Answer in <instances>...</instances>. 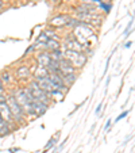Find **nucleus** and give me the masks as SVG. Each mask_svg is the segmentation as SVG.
<instances>
[{
  "label": "nucleus",
  "mask_w": 135,
  "mask_h": 153,
  "mask_svg": "<svg viewBox=\"0 0 135 153\" xmlns=\"http://www.w3.org/2000/svg\"><path fill=\"white\" fill-rule=\"evenodd\" d=\"M16 75H18V77L19 79H27L30 76V69H29V67H20L19 69L16 71Z\"/></svg>",
  "instance_id": "10"
},
{
  "label": "nucleus",
  "mask_w": 135,
  "mask_h": 153,
  "mask_svg": "<svg viewBox=\"0 0 135 153\" xmlns=\"http://www.w3.org/2000/svg\"><path fill=\"white\" fill-rule=\"evenodd\" d=\"M6 103H7V106H8V108H10V111H11V114H12V117H14L15 121L20 122L22 119L24 118L23 110L20 108V106L18 104V102L15 100L14 96H10V98H7L6 99Z\"/></svg>",
  "instance_id": "4"
},
{
  "label": "nucleus",
  "mask_w": 135,
  "mask_h": 153,
  "mask_svg": "<svg viewBox=\"0 0 135 153\" xmlns=\"http://www.w3.org/2000/svg\"><path fill=\"white\" fill-rule=\"evenodd\" d=\"M10 126L6 123V121H4L1 117H0V137H4L7 136V134H10Z\"/></svg>",
  "instance_id": "9"
},
{
  "label": "nucleus",
  "mask_w": 135,
  "mask_h": 153,
  "mask_svg": "<svg viewBox=\"0 0 135 153\" xmlns=\"http://www.w3.org/2000/svg\"><path fill=\"white\" fill-rule=\"evenodd\" d=\"M101 106H103V103H100V104H99V106H97V108H96V115H97V114L100 113V110H101Z\"/></svg>",
  "instance_id": "15"
},
{
  "label": "nucleus",
  "mask_w": 135,
  "mask_h": 153,
  "mask_svg": "<svg viewBox=\"0 0 135 153\" xmlns=\"http://www.w3.org/2000/svg\"><path fill=\"white\" fill-rule=\"evenodd\" d=\"M109 127H111V121H109V119H108V122H107V125H105V129L108 130Z\"/></svg>",
  "instance_id": "17"
},
{
  "label": "nucleus",
  "mask_w": 135,
  "mask_h": 153,
  "mask_svg": "<svg viewBox=\"0 0 135 153\" xmlns=\"http://www.w3.org/2000/svg\"><path fill=\"white\" fill-rule=\"evenodd\" d=\"M57 137H58V136H57ZM57 137H55V138H54V137H53V138H50L49 144L46 145V149H49V148H52L53 145H55V144H57Z\"/></svg>",
  "instance_id": "12"
},
{
  "label": "nucleus",
  "mask_w": 135,
  "mask_h": 153,
  "mask_svg": "<svg viewBox=\"0 0 135 153\" xmlns=\"http://www.w3.org/2000/svg\"><path fill=\"white\" fill-rule=\"evenodd\" d=\"M3 90H4V84H3V81L0 80V92H3Z\"/></svg>",
  "instance_id": "16"
},
{
  "label": "nucleus",
  "mask_w": 135,
  "mask_h": 153,
  "mask_svg": "<svg viewBox=\"0 0 135 153\" xmlns=\"http://www.w3.org/2000/svg\"><path fill=\"white\" fill-rule=\"evenodd\" d=\"M12 96L15 98V100L18 102V104L20 106V108L23 110L24 114L34 115V107H32L34 99H32L31 94H30V91L27 90V88H24V90H18Z\"/></svg>",
  "instance_id": "1"
},
{
  "label": "nucleus",
  "mask_w": 135,
  "mask_h": 153,
  "mask_svg": "<svg viewBox=\"0 0 135 153\" xmlns=\"http://www.w3.org/2000/svg\"><path fill=\"white\" fill-rule=\"evenodd\" d=\"M52 58L47 53H42V54L38 56V62H39V67H43V68H47V65L50 64Z\"/></svg>",
  "instance_id": "7"
},
{
  "label": "nucleus",
  "mask_w": 135,
  "mask_h": 153,
  "mask_svg": "<svg viewBox=\"0 0 135 153\" xmlns=\"http://www.w3.org/2000/svg\"><path fill=\"white\" fill-rule=\"evenodd\" d=\"M27 90L30 91V94H31V96H32V99H34V100L42 102V103H45V104H47V106H49L50 96L47 95V94L45 92V91H43L37 83H35V81H32V83L27 87Z\"/></svg>",
  "instance_id": "2"
},
{
  "label": "nucleus",
  "mask_w": 135,
  "mask_h": 153,
  "mask_svg": "<svg viewBox=\"0 0 135 153\" xmlns=\"http://www.w3.org/2000/svg\"><path fill=\"white\" fill-rule=\"evenodd\" d=\"M43 45H45V48H46V49H50L52 52H53V50L60 49V43H58V41H54L53 38H47V39L43 42Z\"/></svg>",
  "instance_id": "8"
},
{
  "label": "nucleus",
  "mask_w": 135,
  "mask_h": 153,
  "mask_svg": "<svg viewBox=\"0 0 135 153\" xmlns=\"http://www.w3.org/2000/svg\"><path fill=\"white\" fill-rule=\"evenodd\" d=\"M128 113H130V111H124V113H122L120 115H119L118 118H116V122H118V121H120V119H123V118H126V117L128 115Z\"/></svg>",
  "instance_id": "13"
},
{
  "label": "nucleus",
  "mask_w": 135,
  "mask_h": 153,
  "mask_svg": "<svg viewBox=\"0 0 135 153\" xmlns=\"http://www.w3.org/2000/svg\"><path fill=\"white\" fill-rule=\"evenodd\" d=\"M68 22H69V16H66V15H60V16L53 18L50 23H52L53 26H63V25H66Z\"/></svg>",
  "instance_id": "6"
},
{
  "label": "nucleus",
  "mask_w": 135,
  "mask_h": 153,
  "mask_svg": "<svg viewBox=\"0 0 135 153\" xmlns=\"http://www.w3.org/2000/svg\"><path fill=\"white\" fill-rule=\"evenodd\" d=\"M0 80L3 81V84H7V83H10V81H11V75H10L8 72H4L3 75L0 76Z\"/></svg>",
  "instance_id": "11"
},
{
  "label": "nucleus",
  "mask_w": 135,
  "mask_h": 153,
  "mask_svg": "<svg viewBox=\"0 0 135 153\" xmlns=\"http://www.w3.org/2000/svg\"><path fill=\"white\" fill-rule=\"evenodd\" d=\"M0 117H1V118L6 121V123L8 125V126H10L11 123H14V121H15L6 102H4V103H0Z\"/></svg>",
  "instance_id": "5"
},
{
  "label": "nucleus",
  "mask_w": 135,
  "mask_h": 153,
  "mask_svg": "<svg viewBox=\"0 0 135 153\" xmlns=\"http://www.w3.org/2000/svg\"><path fill=\"white\" fill-rule=\"evenodd\" d=\"M6 99H7V96L4 95L3 92H0V103H4V102H6Z\"/></svg>",
  "instance_id": "14"
},
{
  "label": "nucleus",
  "mask_w": 135,
  "mask_h": 153,
  "mask_svg": "<svg viewBox=\"0 0 135 153\" xmlns=\"http://www.w3.org/2000/svg\"><path fill=\"white\" fill-rule=\"evenodd\" d=\"M66 60L72 64L73 68H81L86 62V56H84L80 52H76V50H68L66 52Z\"/></svg>",
  "instance_id": "3"
}]
</instances>
